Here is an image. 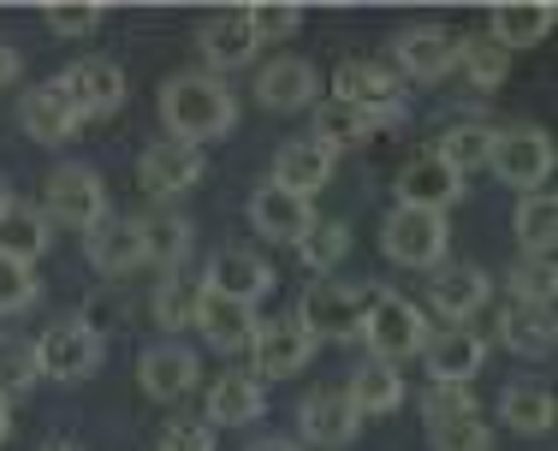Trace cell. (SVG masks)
Listing matches in <instances>:
<instances>
[{
	"instance_id": "cell-1",
	"label": "cell",
	"mask_w": 558,
	"mask_h": 451,
	"mask_svg": "<svg viewBox=\"0 0 558 451\" xmlns=\"http://www.w3.org/2000/svg\"><path fill=\"white\" fill-rule=\"evenodd\" d=\"M161 119H167L172 143L196 149V143H215L238 125V96L215 72H179L161 89Z\"/></svg>"
},
{
	"instance_id": "cell-2",
	"label": "cell",
	"mask_w": 558,
	"mask_h": 451,
	"mask_svg": "<svg viewBox=\"0 0 558 451\" xmlns=\"http://www.w3.org/2000/svg\"><path fill=\"white\" fill-rule=\"evenodd\" d=\"M356 339L368 344L375 363H404V356H422L428 344V315L404 297H368L363 303V321H356Z\"/></svg>"
},
{
	"instance_id": "cell-3",
	"label": "cell",
	"mask_w": 558,
	"mask_h": 451,
	"mask_svg": "<svg viewBox=\"0 0 558 451\" xmlns=\"http://www.w3.org/2000/svg\"><path fill=\"white\" fill-rule=\"evenodd\" d=\"M446 244H451V226H446V215H434V208L398 203L387 215V226H380V249H387L398 268H440Z\"/></svg>"
},
{
	"instance_id": "cell-4",
	"label": "cell",
	"mask_w": 558,
	"mask_h": 451,
	"mask_svg": "<svg viewBox=\"0 0 558 451\" xmlns=\"http://www.w3.org/2000/svg\"><path fill=\"white\" fill-rule=\"evenodd\" d=\"M48 203H43V220H60L72 232H89L101 215H108V191H101V172L84 167V161H65L48 172Z\"/></svg>"
},
{
	"instance_id": "cell-5",
	"label": "cell",
	"mask_w": 558,
	"mask_h": 451,
	"mask_svg": "<svg viewBox=\"0 0 558 451\" xmlns=\"http://www.w3.org/2000/svg\"><path fill=\"white\" fill-rule=\"evenodd\" d=\"M333 101L380 119V125H398V119H404V84L375 60H344L333 72Z\"/></svg>"
},
{
	"instance_id": "cell-6",
	"label": "cell",
	"mask_w": 558,
	"mask_h": 451,
	"mask_svg": "<svg viewBox=\"0 0 558 451\" xmlns=\"http://www.w3.org/2000/svg\"><path fill=\"white\" fill-rule=\"evenodd\" d=\"M101 333L89 321H60L36 339V363H43L48 380H89L101 368Z\"/></svg>"
},
{
	"instance_id": "cell-7",
	"label": "cell",
	"mask_w": 558,
	"mask_h": 451,
	"mask_svg": "<svg viewBox=\"0 0 558 451\" xmlns=\"http://www.w3.org/2000/svg\"><path fill=\"white\" fill-rule=\"evenodd\" d=\"M487 167H494L511 191H541V184H547V172H553V137H547V131H535V125L499 131Z\"/></svg>"
},
{
	"instance_id": "cell-8",
	"label": "cell",
	"mask_w": 558,
	"mask_h": 451,
	"mask_svg": "<svg viewBox=\"0 0 558 451\" xmlns=\"http://www.w3.org/2000/svg\"><path fill=\"white\" fill-rule=\"evenodd\" d=\"M250 356H256V380H286V375H298V368H310L315 339L303 333L298 315H274V321H256Z\"/></svg>"
},
{
	"instance_id": "cell-9",
	"label": "cell",
	"mask_w": 558,
	"mask_h": 451,
	"mask_svg": "<svg viewBox=\"0 0 558 451\" xmlns=\"http://www.w3.org/2000/svg\"><path fill=\"white\" fill-rule=\"evenodd\" d=\"M191 327L203 333V344H208V351H220V356H238V351H250V339H256V309H250V303H232V297H220V291H203V285H196Z\"/></svg>"
},
{
	"instance_id": "cell-10",
	"label": "cell",
	"mask_w": 558,
	"mask_h": 451,
	"mask_svg": "<svg viewBox=\"0 0 558 451\" xmlns=\"http://www.w3.org/2000/svg\"><path fill=\"white\" fill-rule=\"evenodd\" d=\"M54 84L65 89V101L77 108V119H108V113L125 108V72L101 54L77 60L65 77H54Z\"/></svg>"
},
{
	"instance_id": "cell-11",
	"label": "cell",
	"mask_w": 558,
	"mask_h": 451,
	"mask_svg": "<svg viewBox=\"0 0 558 451\" xmlns=\"http://www.w3.org/2000/svg\"><path fill=\"white\" fill-rule=\"evenodd\" d=\"M363 303H368L363 285H327L322 280L310 297H303L298 321H303V333H310L315 344H322V339H351L356 321H363Z\"/></svg>"
},
{
	"instance_id": "cell-12",
	"label": "cell",
	"mask_w": 558,
	"mask_h": 451,
	"mask_svg": "<svg viewBox=\"0 0 558 451\" xmlns=\"http://www.w3.org/2000/svg\"><path fill=\"white\" fill-rule=\"evenodd\" d=\"M392 60H398V72L416 77V84H440L451 65H458V36L440 31V24H410L392 42Z\"/></svg>"
},
{
	"instance_id": "cell-13",
	"label": "cell",
	"mask_w": 558,
	"mask_h": 451,
	"mask_svg": "<svg viewBox=\"0 0 558 451\" xmlns=\"http://www.w3.org/2000/svg\"><path fill=\"white\" fill-rule=\"evenodd\" d=\"M298 428H303V440H310V446L339 451V446H351L356 434H363V416H356V404L344 398V387H322V392L303 398Z\"/></svg>"
},
{
	"instance_id": "cell-14",
	"label": "cell",
	"mask_w": 558,
	"mask_h": 451,
	"mask_svg": "<svg viewBox=\"0 0 558 451\" xmlns=\"http://www.w3.org/2000/svg\"><path fill=\"white\" fill-rule=\"evenodd\" d=\"M203 291H220V297L256 309V303L274 291V268H268V256H256V249H220V256L208 261Z\"/></svg>"
},
{
	"instance_id": "cell-15",
	"label": "cell",
	"mask_w": 558,
	"mask_h": 451,
	"mask_svg": "<svg viewBox=\"0 0 558 451\" xmlns=\"http://www.w3.org/2000/svg\"><path fill=\"white\" fill-rule=\"evenodd\" d=\"M333 179V155L322 149L315 137H291V143H279V155H274V191H286V196H298V203H310L322 184Z\"/></svg>"
},
{
	"instance_id": "cell-16",
	"label": "cell",
	"mask_w": 558,
	"mask_h": 451,
	"mask_svg": "<svg viewBox=\"0 0 558 451\" xmlns=\"http://www.w3.org/2000/svg\"><path fill=\"white\" fill-rule=\"evenodd\" d=\"M422 363H428L434 387H470L487 363V344L470 333V327H451V333H428L422 344Z\"/></svg>"
},
{
	"instance_id": "cell-17",
	"label": "cell",
	"mask_w": 558,
	"mask_h": 451,
	"mask_svg": "<svg viewBox=\"0 0 558 451\" xmlns=\"http://www.w3.org/2000/svg\"><path fill=\"white\" fill-rule=\"evenodd\" d=\"M256 101L274 113H291V108H315L322 101V72L310 60L286 54V60H268L256 77Z\"/></svg>"
},
{
	"instance_id": "cell-18",
	"label": "cell",
	"mask_w": 558,
	"mask_h": 451,
	"mask_svg": "<svg viewBox=\"0 0 558 451\" xmlns=\"http://www.w3.org/2000/svg\"><path fill=\"white\" fill-rule=\"evenodd\" d=\"M84 256H89V268L108 273V280H119V273H131V268H143L137 220H125V215H101V220L84 232Z\"/></svg>"
},
{
	"instance_id": "cell-19",
	"label": "cell",
	"mask_w": 558,
	"mask_h": 451,
	"mask_svg": "<svg viewBox=\"0 0 558 451\" xmlns=\"http://www.w3.org/2000/svg\"><path fill=\"white\" fill-rule=\"evenodd\" d=\"M19 125H24V137L31 143H48V149H60V143H72L77 137V108L65 101V89L60 84H36L31 96L19 101Z\"/></svg>"
},
{
	"instance_id": "cell-20",
	"label": "cell",
	"mask_w": 558,
	"mask_h": 451,
	"mask_svg": "<svg viewBox=\"0 0 558 451\" xmlns=\"http://www.w3.org/2000/svg\"><path fill=\"white\" fill-rule=\"evenodd\" d=\"M137 179L149 196H184L196 179H203V149H184V143H149L137 161Z\"/></svg>"
},
{
	"instance_id": "cell-21",
	"label": "cell",
	"mask_w": 558,
	"mask_h": 451,
	"mask_svg": "<svg viewBox=\"0 0 558 451\" xmlns=\"http://www.w3.org/2000/svg\"><path fill=\"white\" fill-rule=\"evenodd\" d=\"M458 196H463V179L440 161V155H416V161L398 172V203L404 208H434V215H446Z\"/></svg>"
},
{
	"instance_id": "cell-22",
	"label": "cell",
	"mask_w": 558,
	"mask_h": 451,
	"mask_svg": "<svg viewBox=\"0 0 558 451\" xmlns=\"http://www.w3.org/2000/svg\"><path fill=\"white\" fill-rule=\"evenodd\" d=\"M428 303L446 321H470L487 303V268H475V261H440V273L428 285Z\"/></svg>"
},
{
	"instance_id": "cell-23",
	"label": "cell",
	"mask_w": 558,
	"mask_h": 451,
	"mask_svg": "<svg viewBox=\"0 0 558 451\" xmlns=\"http://www.w3.org/2000/svg\"><path fill=\"white\" fill-rule=\"evenodd\" d=\"M262 410H268V392L244 368H226L215 387H208V428H250Z\"/></svg>"
},
{
	"instance_id": "cell-24",
	"label": "cell",
	"mask_w": 558,
	"mask_h": 451,
	"mask_svg": "<svg viewBox=\"0 0 558 451\" xmlns=\"http://www.w3.org/2000/svg\"><path fill=\"white\" fill-rule=\"evenodd\" d=\"M250 226H256L268 244H303V232L315 226V208L298 203V196L274 191V184H262L256 196H250Z\"/></svg>"
},
{
	"instance_id": "cell-25",
	"label": "cell",
	"mask_w": 558,
	"mask_h": 451,
	"mask_svg": "<svg viewBox=\"0 0 558 451\" xmlns=\"http://www.w3.org/2000/svg\"><path fill=\"white\" fill-rule=\"evenodd\" d=\"M137 237H143V261H155L161 273H179V261L191 256V220L179 208H149L137 215Z\"/></svg>"
},
{
	"instance_id": "cell-26",
	"label": "cell",
	"mask_w": 558,
	"mask_h": 451,
	"mask_svg": "<svg viewBox=\"0 0 558 451\" xmlns=\"http://www.w3.org/2000/svg\"><path fill=\"white\" fill-rule=\"evenodd\" d=\"M137 387L149 398H179L196 387V351L191 344H155L137 356Z\"/></svg>"
},
{
	"instance_id": "cell-27",
	"label": "cell",
	"mask_w": 558,
	"mask_h": 451,
	"mask_svg": "<svg viewBox=\"0 0 558 451\" xmlns=\"http://www.w3.org/2000/svg\"><path fill=\"white\" fill-rule=\"evenodd\" d=\"M553 24H558V7H547V0H505V7H494V31L487 36L511 54V48H535Z\"/></svg>"
},
{
	"instance_id": "cell-28",
	"label": "cell",
	"mask_w": 558,
	"mask_h": 451,
	"mask_svg": "<svg viewBox=\"0 0 558 451\" xmlns=\"http://www.w3.org/2000/svg\"><path fill=\"white\" fill-rule=\"evenodd\" d=\"M499 339H505V351H517V356H553V339H558L553 309L547 303H505Z\"/></svg>"
},
{
	"instance_id": "cell-29",
	"label": "cell",
	"mask_w": 558,
	"mask_h": 451,
	"mask_svg": "<svg viewBox=\"0 0 558 451\" xmlns=\"http://www.w3.org/2000/svg\"><path fill=\"white\" fill-rule=\"evenodd\" d=\"M553 416H558L553 392L535 387V380H511V387H505V398H499V422H505L511 434H529V440L553 434Z\"/></svg>"
},
{
	"instance_id": "cell-30",
	"label": "cell",
	"mask_w": 558,
	"mask_h": 451,
	"mask_svg": "<svg viewBox=\"0 0 558 451\" xmlns=\"http://www.w3.org/2000/svg\"><path fill=\"white\" fill-rule=\"evenodd\" d=\"M196 48H203V60L215 65V72H232V65H250V54H256V36H250L244 12H220V19L203 24V36H196Z\"/></svg>"
},
{
	"instance_id": "cell-31",
	"label": "cell",
	"mask_w": 558,
	"mask_h": 451,
	"mask_svg": "<svg viewBox=\"0 0 558 451\" xmlns=\"http://www.w3.org/2000/svg\"><path fill=\"white\" fill-rule=\"evenodd\" d=\"M344 398L356 404V416H392V410L404 404V380H398L392 363H375V356H368V363L351 375Z\"/></svg>"
},
{
	"instance_id": "cell-32",
	"label": "cell",
	"mask_w": 558,
	"mask_h": 451,
	"mask_svg": "<svg viewBox=\"0 0 558 451\" xmlns=\"http://www.w3.org/2000/svg\"><path fill=\"white\" fill-rule=\"evenodd\" d=\"M43 249H48V220H43V208H31V203H7V208H0V256L31 268Z\"/></svg>"
},
{
	"instance_id": "cell-33",
	"label": "cell",
	"mask_w": 558,
	"mask_h": 451,
	"mask_svg": "<svg viewBox=\"0 0 558 451\" xmlns=\"http://www.w3.org/2000/svg\"><path fill=\"white\" fill-rule=\"evenodd\" d=\"M375 131H380V119L344 108V101H315V143H322L327 155H339V149H363V143L375 137Z\"/></svg>"
},
{
	"instance_id": "cell-34",
	"label": "cell",
	"mask_w": 558,
	"mask_h": 451,
	"mask_svg": "<svg viewBox=\"0 0 558 451\" xmlns=\"http://www.w3.org/2000/svg\"><path fill=\"white\" fill-rule=\"evenodd\" d=\"M494 137H499L494 125H482V119H463V125H451L446 137H440V149H434V155H440V161L463 179V172L487 167V155H494Z\"/></svg>"
},
{
	"instance_id": "cell-35",
	"label": "cell",
	"mask_w": 558,
	"mask_h": 451,
	"mask_svg": "<svg viewBox=\"0 0 558 451\" xmlns=\"http://www.w3.org/2000/svg\"><path fill=\"white\" fill-rule=\"evenodd\" d=\"M517 237L529 244V256H553V244H558V203L553 196H541V191H529L523 203H517Z\"/></svg>"
},
{
	"instance_id": "cell-36",
	"label": "cell",
	"mask_w": 558,
	"mask_h": 451,
	"mask_svg": "<svg viewBox=\"0 0 558 451\" xmlns=\"http://www.w3.org/2000/svg\"><path fill=\"white\" fill-rule=\"evenodd\" d=\"M43 380V363H36V339H0V404H12L19 392H31Z\"/></svg>"
},
{
	"instance_id": "cell-37",
	"label": "cell",
	"mask_w": 558,
	"mask_h": 451,
	"mask_svg": "<svg viewBox=\"0 0 558 451\" xmlns=\"http://www.w3.org/2000/svg\"><path fill=\"white\" fill-rule=\"evenodd\" d=\"M458 65L475 89H499L505 72H511V54H505L494 36H470V42H458Z\"/></svg>"
},
{
	"instance_id": "cell-38",
	"label": "cell",
	"mask_w": 558,
	"mask_h": 451,
	"mask_svg": "<svg viewBox=\"0 0 558 451\" xmlns=\"http://www.w3.org/2000/svg\"><path fill=\"white\" fill-rule=\"evenodd\" d=\"M344 249H351V226H344V220H315L310 232H303L298 256L310 261L315 273H333L339 261H344Z\"/></svg>"
},
{
	"instance_id": "cell-39",
	"label": "cell",
	"mask_w": 558,
	"mask_h": 451,
	"mask_svg": "<svg viewBox=\"0 0 558 451\" xmlns=\"http://www.w3.org/2000/svg\"><path fill=\"white\" fill-rule=\"evenodd\" d=\"M434 451H487V422L482 410H458V416H434L428 422Z\"/></svg>"
},
{
	"instance_id": "cell-40",
	"label": "cell",
	"mask_w": 558,
	"mask_h": 451,
	"mask_svg": "<svg viewBox=\"0 0 558 451\" xmlns=\"http://www.w3.org/2000/svg\"><path fill=\"white\" fill-rule=\"evenodd\" d=\"M511 291H517V303H547L553 309V291H558V268H553V256H523L511 268Z\"/></svg>"
},
{
	"instance_id": "cell-41",
	"label": "cell",
	"mask_w": 558,
	"mask_h": 451,
	"mask_svg": "<svg viewBox=\"0 0 558 451\" xmlns=\"http://www.w3.org/2000/svg\"><path fill=\"white\" fill-rule=\"evenodd\" d=\"M155 321L167 327V333H179V327H191V309H196V285L179 280V273H167L161 285H155Z\"/></svg>"
},
{
	"instance_id": "cell-42",
	"label": "cell",
	"mask_w": 558,
	"mask_h": 451,
	"mask_svg": "<svg viewBox=\"0 0 558 451\" xmlns=\"http://www.w3.org/2000/svg\"><path fill=\"white\" fill-rule=\"evenodd\" d=\"M36 297H43V285H36V268H24V261H7V256H0V315H24Z\"/></svg>"
},
{
	"instance_id": "cell-43",
	"label": "cell",
	"mask_w": 558,
	"mask_h": 451,
	"mask_svg": "<svg viewBox=\"0 0 558 451\" xmlns=\"http://www.w3.org/2000/svg\"><path fill=\"white\" fill-rule=\"evenodd\" d=\"M244 24H250V36H256V42H279V36H298L303 7H250Z\"/></svg>"
},
{
	"instance_id": "cell-44",
	"label": "cell",
	"mask_w": 558,
	"mask_h": 451,
	"mask_svg": "<svg viewBox=\"0 0 558 451\" xmlns=\"http://www.w3.org/2000/svg\"><path fill=\"white\" fill-rule=\"evenodd\" d=\"M101 24V7H89V0H72V7H48V31L54 36H89Z\"/></svg>"
},
{
	"instance_id": "cell-45",
	"label": "cell",
	"mask_w": 558,
	"mask_h": 451,
	"mask_svg": "<svg viewBox=\"0 0 558 451\" xmlns=\"http://www.w3.org/2000/svg\"><path fill=\"white\" fill-rule=\"evenodd\" d=\"M215 428L208 422H172V428L161 434V451H215Z\"/></svg>"
},
{
	"instance_id": "cell-46",
	"label": "cell",
	"mask_w": 558,
	"mask_h": 451,
	"mask_svg": "<svg viewBox=\"0 0 558 451\" xmlns=\"http://www.w3.org/2000/svg\"><path fill=\"white\" fill-rule=\"evenodd\" d=\"M458 410H475V392L470 387H428V398H422V416H458Z\"/></svg>"
},
{
	"instance_id": "cell-47",
	"label": "cell",
	"mask_w": 558,
	"mask_h": 451,
	"mask_svg": "<svg viewBox=\"0 0 558 451\" xmlns=\"http://www.w3.org/2000/svg\"><path fill=\"white\" fill-rule=\"evenodd\" d=\"M24 72V54L12 42H0V89H12V77Z\"/></svg>"
},
{
	"instance_id": "cell-48",
	"label": "cell",
	"mask_w": 558,
	"mask_h": 451,
	"mask_svg": "<svg viewBox=\"0 0 558 451\" xmlns=\"http://www.w3.org/2000/svg\"><path fill=\"white\" fill-rule=\"evenodd\" d=\"M250 451H303V446H298V440H256Z\"/></svg>"
},
{
	"instance_id": "cell-49",
	"label": "cell",
	"mask_w": 558,
	"mask_h": 451,
	"mask_svg": "<svg viewBox=\"0 0 558 451\" xmlns=\"http://www.w3.org/2000/svg\"><path fill=\"white\" fill-rule=\"evenodd\" d=\"M36 451H84V446H72V440H43Z\"/></svg>"
},
{
	"instance_id": "cell-50",
	"label": "cell",
	"mask_w": 558,
	"mask_h": 451,
	"mask_svg": "<svg viewBox=\"0 0 558 451\" xmlns=\"http://www.w3.org/2000/svg\"><path fill=\"white\" fill-rule=\"evenodd\" d=\"M12 434V404H0V440Z\"/></svg>"
},
{
	"instance_id": "cell-51",
	"label": "cell",
	"mask_w": 558,
	"mask_h": 451,
	"mask_svg": "<svg viewBox=\"0 0 558 451\" xmlns=\"http://www.w3.org/2000/svg\"><path fill=\"white\" fill-rule=\"evenodd\" d=\"M12 203V191H7V179H0V208H7Z\"/></svg>"
}]
</instances>
